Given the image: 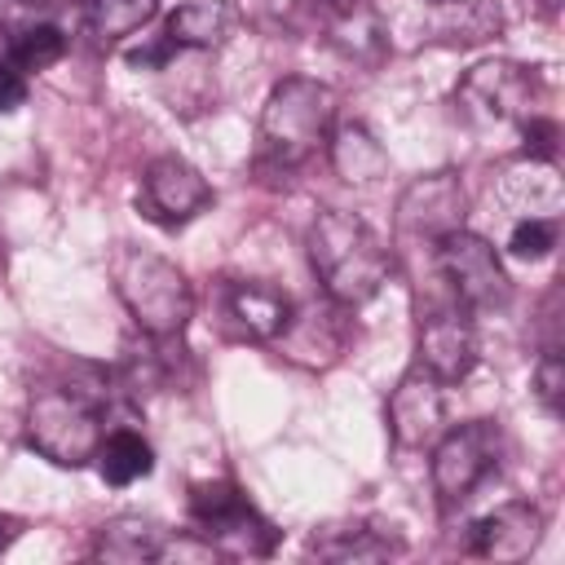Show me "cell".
Here are the masks:
<instances>
[{"mask_svg":"<svg viewBox=\"0 0 565 565\" xmlns=\"http://www.w3.org/2000/svg\"><path fill=\"white\" fill-rule=\"evenodd\" d=\"M309 260H313V274L327 300L340 309L366 305L388 278V247L380 243V234L362 216L340 212V207H327L313 216Z\"/></svg>","mask_w":565,"mask_h":565,"instance_id":"cell-1","label":"cell"},{"mask_svg":"<svg viewBox=\"0 0 565 565\" xmlns=\"http://www.w3.org/2000/svg\"><path fill=\"white\" fill-rule=\"evenodd\" d=\"M331 119H335V93L322 79L291 75L274 84L260 110V128H256V163L278 168V172L300 168L327 141Z\"/></svg>","mask_w":565,"mask_h":565,"instance_id":"cell-2","label":"cell"},{"mask_svg":"<svg viewBox=\"0 0 565 565\" xmlns=\"http://www.w3.org/2000/svg\"><path fill=\"white\" fill-rule=\"evenodd\" d=\"M110 278H115V291H119L124 309L132 313V322L146 335L172 340V335L185 331V322L194 313V291H190L185 274L172 260L124 243L110 260Z\"/></svg>","mask_w":565,"mask_h":565,"instance_id":"cell-3","label":"cell"},{"mask_svg":"<svg viewBox=\"0 0 565 565\" xmlns=\"http://www.w3.org/2000/svg\"><path fill=\"white\" fill-rule=\"evenodd\" d=\"M106 437L102 406L84 388L49 384L26 402V441L57 468H84Z\"/></svg>","mask_w":565,"mask_h":565,"instance_id":"cell-4","label":"cell"},{"mask_svg":"<svg viewBox=\"0 0 565 565\" xmlns=\"http://www.w3.org/2000/svg\"><path fill=\"white\" fill-rule=\"evenodd\" d=\"M190 521L216 556H269L278 547V530L230 481H194Z\"/></svg>","mask_w":565,"mask_h":565,"instance_id":"cell-5","label":"cell"},{"mask_svg":"<svg viewBox=\"0 0 565 565\" xmlns=\"http://www.w3.org/2000/svg\"><path fill=\"white\" fill-rule=\"evenodd\" d=\"M437 269L455 291V305L472 309H503L512 300V278L503 274L494 247L481 234H468L463 225L437 238Z\"/></svg>","mask_w":565,"mask_h":565,"instance_id":"cell-6","label":"cell"},{"mask_svg":"<svg viewBox=\"0 0 565 565\" xmlns=\"http://www.w3.org/2000/svg\"><path fill=\"white\" fill-rule=\"evenodd\" d=\"M539 97V75L521 62H481L472 66L459 88H455V102L463 110V119L472 124H521L525 115H534Z\"/></svg>","mask_w":565,"mask_h":565,"instance_id":"cell-7","label":"cell"},{"mask_svg":"<svg viewBox=\"0 0 565 565\" xmlns=\"http://www.w3.org/2000/svg\"><path fill=\"white\" fill-rule=\"evenodd\" d=\"M499 463V428L490 419H472V424H459L450 433L437 437L433 446V490L437 499L450 508V503H463Z\"/></svg>","mask_w":565,"mask_h":565,"instance_id":"cell-8","label":"cell"},{"mask_svg":"<svg viewBox=\"0 0 565 565\" xmlns=\"http://www.w3.org/2000/svg\"><path fill=\"white\" fill-rule=\"evenodd\" d=\"M207 203H212V185L203 181V172L194 163H185L181 154L150 159V168L141 177V212L154 225H168V230L172 225H185Z\"/></svg>","mask_w":565,"mask_h":565,"instance_id":"cell-9","label":"cell"},{"mask_svg":"<svg viewBox=\"0 0 565 565\" xmlns=\"http://www.w3.org/2000/svg\"><path fill=\"white\" fill-rule=\"evenodd\" d=\"M463 207H468V199H463L459 177L455 172H433V177H419V181H411L402 190V199H397V230L406 238L437 243V238H446L450 230L463 225Z\"/></svg>","mask_w":565,"mask_h":565,"instance_id":"cell-10","label":"cell"},{"mask_svg":"<svg viewBox=\"0 0 565 565\" xmlns=\"http://www.w3.org/2000/svg\"><path fill=\"white\" fill-rule=\"evenodd\" d=\"M446 424V388L437 375H428L424 366L406 371L397 380V388L388 393V433L397 446L415 450L441 437Z\"/></svg>","mask_w":565,"mask_h":565,"instance_id":"cell-11","label":"cell"},{"mask_svg":"<svg viewBox=\"0 0 565 565\" xmlns=\"http://www.w3.org/2000/svg\"><path fill=\"white\" fill-rule=\"evenodd\" d=\"M415 349H419V366L428 375H437L441 384L463 380L477 366V331H472L468 309L463 305L433 309L419 322V344Z\"/></svg>","mask_w":565,"mask_h":565,"instance_id":"cell-12","label":"cell"},{"mask_svg":"<svg viewBox=\"0 0 565 565\" xmlns=\"http://www.w3.org/2000/svg\"><path fill=\"white\" fill-rule=\"evenodd\" d=\"M539 539H543V516H539V508H530L521 499H512L468 525V552L481 561H525L539 547Z\"/></svg>","mask_w":565,"mask_h":565,"instance_id":"cell-13","label":"cell"},{"mask_svg":"<svg viewBox=\"0 0 565 565\" xmlns=\"http://www.w3.org/2000/svg\"><path fill=\"white\" fill-rule=\"evenodd\" d=\"M194 543L177 539L172 530L146 521V516H115L97 530L93 556L110 561V565H141V561H172V556H190Z\"/></svg>","mask_w":565,"mask_h":565,"instance_id":"cell-14","label":"cell"},{"mask_svg":"<svg viewBox=\"0 0 565 565\" xmlns=\"http://www.w3.org/2000/svg\"><path fill=\"white\" fill-rule=\"evenodd\" d=\"M225 318L247 340H282V331L296 318V305L265 282H230L225 287Z\"/></svg>","mask_w":565,"mask_h":565,"instance_id":"cell-15","label":"cell"},{"mask_svg":"<svg viewBox=\"0 0 565 565\" xmlns=\"http://www.w3.org/2000/svg\"><path fill=\"white\" fill-rule=\"evenodd\" d=\"M238 26V9L234 0H181L168 13L163 40L181 53V49H221Z\"/></svg>","mask_w":565,"mask_h":565,"instance_id":"cell-16","label":"cell"},{"mask_svg":"<svg viewBox=\"0 0 565 565\" xmlns=\"http://www.w3.org/2000/svg\"><path fill=\"white\" fill-rule=\"evenodd\" d=\"M318 13H322V31L327 40L349 53V57H380L384 49V26L375 18V9L366 0H318Z\"/></svg>","mask_w":565,"mask_h":565,"instance_id":"cell-17","label":"cell"},{"mask_svg":"<svg viewBox=\"0 0 565 565\" xmlns=\"http://www.w3.org/2000/svg\"><path fill=\"white\" fill-rule=\"evenodd\" d=\"M309 552L322 561H388L402 552V543L366 521H344V525H322L309 539Z\"/></svg>","mask_w":565,"mask_h":565,"instance_id":"cell-18","label":"cell"},{"mask_svg":"<svg viewBox=\"0 0 565 565\" xmlns=\"http://www.w3.org/2000/svg\"><path fill=\"white\" fill-rule=\"evenodd\" d=\"M331 168L353 181V185H371L388 172V154L384 146L371 137V128L362 124H340L335 137H331Z\"/></svg>","mask_w":565,"mask_h":565,"instance_id":"cell-19","label":"cell"},{"mask_svg":"<svg viewBox=\"0 0 565 565\" xmlns=\"http://www.w3.org/2000/svg\"><path fill=\"white\" fill-rule=\"evenodd\" d=\"M93 459H97V472H102L106 486H132V481H141V477L154 472V450H150V441H146L141 433H132V428L106 433Z\"/></svg>","mask_w":565,"mask_h":565,"instance_id":"cell-20","label":"cell"},{"mask_svg":"<svg viewBox=\"0 0 565 565\" xmlns=\"http://www.w3.org/2000/svg\"><path fill=\"white\" fill-rule=\"evenodd\" d=\"M159 13V0H84V31L93 44H115L132 31H141Z\"/></svg>","mask_w":565,"mask_h":565,"instance_id":"cell-21","label":"cell"},{"mask_svg":"<svg viewBox=\"0 0 565 565\" xmlns=\"http://www.w3.org/2000/svg\"><path fill=\"white\" fill-rule=\"evenodd\" d=\"M62 53H66V35L53 22H26L9 40V62L18 71H49L53 62H62Z\"/></svg>","mask_w":565,"mask_h":565,"instance_id":"cell-22","label":"cell"},{"mask_svg":"<svg viewBox=\"0 0 565 565\" xmlns=\"http://www.w3.org/2000/svg\"><path fill=\"white\" fill-rule=\"evenodd\" d=\"M552 247H556V225H552V221L530 216V221H516V225H512V238H508V252H512V256L539 260V256H547Z\"/></svg>","mask_w":565,"mask_h":565,"instance_id":"cell-23","label":"cell"},{"mask_svg":"<svg viewBox=\"0 0 565 565\" xmlns=\"http://www.w3.org/2000/svg\"><path fill=\"white\" fill-rule=\"evenodd\" d=\"M521 137H525L521 154L552 163V159H556V141H561V124H556V119H543V115H525V119H521Z\"/></svg>","mask_w":565,"mask_h":565,"instance_id":"cell-24","label":"cell"},{"mask_svg":"<svg viewBox=\"0 0 565 565\" xmlns=\"http://www.w3.org/2000/svg\"><path fill=\"white\" fill-rule=\"evenodd\" d=\"M534 388H539V402L547 411H561V388H565V362L556 349H547L534 366Z\"/></svg>","mask_w":565,"mask_h":565,"instance_id":"cell-25","label":"cell"},{"mask_svg":"<svg viewBox=\"0 0 565 565\" xmlns=\"http://www.w3.org/2000/svg\"><path fill=\"white\" fill-rule=\"evenodd\" d=\"M22 102H26V75L9 57H0V115L18 110Z\"/></svg>","mask_w":565,"mask_h":565,"instance_id":"cell-26","label":"cell"},{"mask_svg":"<svg viewBox=\"0 0 565 565\" xmlns=\"http://www.w3.org/2000/svg\"><path fill=\"white\" fill-rule=\"evenodd\" d=\"M26 9H31V0H0V26H13Z\"/></svg>","mask_w":565,"mask_h":565,"instance_id":"cell-27","label":"cell"},{"mask_svg":"<svg viewBox=\"0 0 565 565\" xmlns=\"http://www.w3.org/2000/svg\"><path fill=\"white\" fill-rule=\"evenodd\" d=\"M9 534H13V530H9V521H4V516H0V547H4V543H9Z\"/></svg>","mask_w":565,"mask_h":565,"instance_id":"cell-28","label":"cell"}]
</instances>
